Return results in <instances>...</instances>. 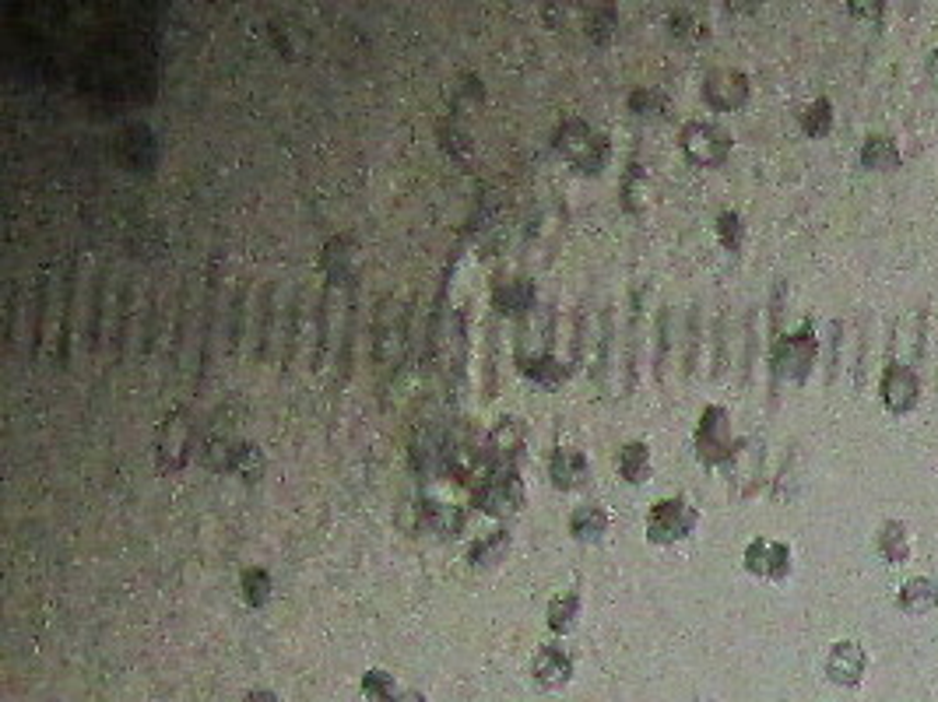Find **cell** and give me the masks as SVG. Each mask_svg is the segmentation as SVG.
Segmentation results:
<instances>
[{
  "label": "cell",
  "instance_id": "obj_36",
  "mask_svg": "<svg viewBox=\"0 0 938 702\" xmlns=\"http://www.w3.org/2000/svg\"><path fill=\"white\" fill-rule=\"evenodd\" d=\"M668 28H672V36L682 39V43H696L707 36V25H703L693 11H672V19H668Z\"/></svg>",
  "mask_w": 938,
  "mask_h": 702
},
{
  "label": "cell",
  "instance_id": "obj_4",
  "mask_svg": "<svg viewBox=\"0 0 938 702\" xmlns=\"http://www.w3.org/2000/svg\"><path fill=\"white\" fill-rule=\"evenodd\" d=\"M739 446V436H734V425H731V414L725 405H707L696 422L693 432V449H696V460L703 467H725L728 457L734 454Z\"/></svg>",
  "mask_w": 938,
  "mask_h": 702
},
{
  "label": "cell",
  "instance_id": "obj_13",
  "mask_svg": "<svg viewBox=\"0 0 938 702\" xmlns=\"http://www.w3.org/2000/svg\"><path fill=\"white\" fill-rule=\"evenodd\" d=\"M865 671H868V654L861 643L854 640H841L830 646L826 654V678L833 685H841V689H858V685L865 681Z\"/></svg>",
  "mask_w": 938,
  "mask_h": 702
},
{
  "label": "cell",
  "instance_id": "obj_7",
  "mask_svg": "<svg viewBox=\"0 0 938 702\" xmlns=\"http://www.w3.org/2000/svg\"><path fill=\"white\" fill-rule=\"evenodd\" d=\"M545 471H548L552 489L566 492V495L588 492V489H591V478H594L591 457L583 454L580 446H569V443L552 446V454H548V460H545Z\"/></svg>",
  "mask_w": 938,
  "mask_h": 702
},
{
  "label": "cell",
  "instance_id": "obj_8",
  "mask_svg": "<svg viewBox=\"0 0 938 702\" xmlns=\"http://www.w3.org/2000/svg\"><path fill=\"white\" fill-rule=\"evenodd\" d=\"M742 565H745V573L756 576V580L784 583L795 570V551H791V545L777 541V538H752L745 545Z\"/></svg>",
  "mask_w": 938,
  "mask_h": 702
},
{
  "label": "cell",
  "instance_id": "obj_34",
  "mask_svg": "<svg viewBox=\"0 0 938 702\" xmlns=\"http://www.w3.org/2000/svg\"><path fill=\"white\" fill-rule=\"evenodd\" d=\"M437 138H440V148H443V152L458 155V159H467V155H472V133H467L458 120H440Z\"/></svg>",
  "mask_w": 938,
  "mask_h": 702
},
{
  "label": "cell",
  "instance_id": "obj_23",
  "mask_svg": "<svg viewBox=\"0 0 938 702\" xmlns=\"http://www.w3.org/2000/svg\"><path fill=\"white\" fill-rule=\"evenodd\" d=\"M858 155H861V165L868 173H893L903 165L900 144L890 138V133H868Z\"/></svg>",
  "mask_w": 938,
  "mask_h": 702
},
{
  "label": "cell",
  "instance_id": "obj_20",
  "mask_svg": "<svg viewBox=\"0 0 938 702\" xmlns=\"http://www.w3.org/2000/svg\"><path fill=\"white\" fill-rule=\"evenodd\" d=\"M356 260H359V243L351 239V236H334V239L324 243V249H321V267H324V274H327V281H331V289H334V285H345V278L356 271Z\"/></svg>",
  "mask_w": 938,
  "mask_h": 702
},
{
  "label": "cell",
  "instance_id": "obj_18",
  "mask_svg": "<svg viewBox=\"0 0 938 702\" xmlns=\"http://www.w3.org/2000/svg\"><path fill=\"white\" fill-rule=\"evenodd\" d=\"M489 449L502 467H513V460H521L528 449V429L521 418H513V414L499 418L489 432Z\"/></svg>",
  "mask_w": 938,
  "mask_h": 702
},
{
  "label": "cell",
  "instance_id": "obj_14",
  "mask_svg": "<svg viewBox=\"0 0 938 702\" xmlns=\"http://www.w3.org/2000/svg\"><path fill=\"white\" fill-rule=\"evenodd\" d=\"M517 365H521L524 379L534 383V387L545 390V394H556V390H563L566 383H569V365L556 355V351H548V348L524 351V355L517 359Z\"/></svg>",
  "mask_w": 938,
  "mask_h": 702
},
{
  "label": "cell",
  "instance_id": "obj_12",
  "mask_svg": "<svg viewBox=\"0 0 938 702\" xmlns=\"http://www.w3.org/2000/svg\"><path fill=\"white\" fill-rule=\"evenodd\" d=\"M598 138H601L598 127L580 120V116H566V120H559L556 130H552V152H556L569 169H577V165L588 159Z\"/></svg>",
  "mask_w": 938,
  "mask_h": 702
},
{
  "label": "cell",
  "instance_id": "obj_37",
  "mask_svg": "<svg viewBox=\"0 0 938 702\" xmlns=\"http://www.w3.org/2000/svg\"><path fill=\"white\" fill-rule=\"evenodd\" d=\"M844 4H847V11L854 14V19L879 22L885 14V8H890V0H844Z\"/></svg>",
  "mask_w": 938,
  "mask_h": 702
},
{
  "label": "cell",
  "instance_id": "obj_41",
  "mask_svg": "<svg viewBox=\"0 0 938 702\" xmlns=\"http://www.w3.org/2000/svg\"><path fill=\"white\" fill-rule=\"evenodd\" d=\"M394 702H426V695L415 692V689H401V695H397Z\"/></svg>",
  "mask_w": 938,
  "mask_h": 702
},
{
  "label": "cell",
  "instance_id": "obj_9",
  "mask_svg": "<svg viewBox=\"0 0 938 702\" xmlns=\"http://www.w3.org/2000/svg\"><path fill=\"white\" fill-rule=\"evenodd\" d=\"M763 475H766V446H763L756 436L739 440L734 454H731L728 464H725V478H728V484L734 489V495L760 492Z\"/></svg>",
  "mask_w": 938,
  "mask_h": 702
},
{
  "label": "cell",
  "instance_id": "obj_28",
  "mask_svg": "<svg viewBox=\"0 0 938 702\" xmlns=\"http://www.w3.org/2000/svg\"><path fill=\"white\" fill-rule=\"evenodd\" d=\"M583 32L591 36V43L598 46H609L615 39L618 32V11L612 0H601V4H594L588 14H583Z\"/></svg>",
  "mask_w": 938,
  "mask_h": 702
},
{
  "label": "cell",
  "instance_id": "obj_11",
  "mask_svg": "<svg viewBox=\"0 0 938 702\" xmlns=\"http://www.w3.org/2000/svg\"><path fill=\"white\" fill-rule=\"evenodd\" d=\"M879 397L893 414H911L920 400V379L914 373V365H907V362L885 365L882 379H879Z\"/></svg>",
  "mask_w": 938,
  "mask_h": 702
},
{
  "label": "cell",
  "instance_id": "obj_40",
  "mask_svg": "<svg viewBox=\"0 0 938 702\" xmlns=\"http://www.w3.org/2000/svg\"><path fill=\"white\" fill-rule=\"evenodd\" d=\"M243 702H281L271 689H254V692H246L243 695Z\"/></svg>",
  "mask_w": 938,
  "mask_h": 702
},
{
  "label": "cell",
  "instance_id": "obj_29",
  "mask_svg": "<svg viewBox=\"0 0 938 702\" xmlns=\"http://www.w3.org/2000/svg\"><path fill=\"white\" fill-rule=\"evenodd\" d=\"M798 124H801V133H806V138L823 141L836 124V109H833L830 98H812V103L801 109Z\"/></svg>",
  "mask_w": 938,
  "mask_h": 702
},
{
  "label": "cell",
  "instance_id": "obj_5",
  "mask_svg": "<svg viewBox=\"0 0 938 702\" xmlns=\"http://www.w3.org/2000/svg\"><path fill=\"white\" fill-rule=\"evenodd\" d=\"M472 503L482 516H489V520H510L513 513L524 510V481L517 478L513 467H502L499 475H489L475 484Z\"/></svg>",
  "mask_w": 938,
  "mask_h": 702
},
{
  "label": "cell",
  "instance_id": "obj_32",
  "mask_svg": "<svg viewBox=\"0 0 938 702\" xmlns=\"http://www.w3.org/2000/svg\"><path fill=\"white\" fill-rule=\"evenodd\" d=\"M401 695V685L391 671H383V667H370V671L362 675V699L370 702H394Z\"/></svg>",
  "mask_w": 938,
  "mask_h": 702
},
{
  "label": "cell",
  "instance_id": "obj_1",
  "mask_svg": "<svg viewBox=\"0 0 938 702\" xmlns=\"http://www.w3.org/2000/svg\"><path fill=\"white\" fill-rule=\"evenodd\" d=\"M699 527V510L685 495H664L658 503H650L644 538L655 548H675L690 541Z\"/></svg>",
  "mask_w": 938,
  "mask_h": 702
},
{
  "label": "cell",
  "instance_id": "obj_35",
  "mask_svg": "<svg viewBox=\"0 0 938 702\" xmlns=\"http://www.w3.org/2000/svg\"><path fill=\"white\" fill-rule=\"evenodd\" d=\"M612 165V138L605 130H601V138L594 141V148L588 152V159H583L580 165L574 173H580V176H601Z\"/></svg>",
  "mask_w": 938,
  "mask_h": 702
},
{
  "label": "cell",
  "instance_id": "obj_30",
  "mask_svg": "<svg viewBox=\"0 0 938 702\" xmlns=\"http://www.w3.org/2000/svg\"><path fill=\"white\" fill-rule=\"evenodd\" d=\"M626 109L633 116H640V120H655V116L668 109V92L655 85H636L626 98Z\"/></svg>",
  "mask_w": 938,
  "mask_h": 702
},
{
  "label": "cell",
  "instance_id": "obj_27",
  "mask_svg": "<svg viewBox=\"0 0 938 702\" xmlns=\"http://www.w3.org/2000/svg\"><path fill=\"white\" fill-rule=\"evenodd\" d=\"M229 475H236L243 484H257V481L267 475V454H264V446L254 443V440L236 443V457H232Z\"/></svg>",
  "mask_w": 938,
  "mask_h": 702
},
{
  "label": "cell",
  "instance_id": "obj_10",
  "mask_svg": "<svg viewBox=\"0 0 938 702\" xmlns=\"http://www.w3.org/2000/svg\"><path fill=\"white\" fill-rule=\"evenodd\" d=\"M577 675V660H574V650L563 646V643H542L534 650L531 657V678L539 689L545 692H559L566 689L569 681Z\"/></svg>",
  "mask_w": 938,
  "mask_h": 702
},
{
  "label": "cell",
  "instance_id": "obj_16",
  "mask_svg": "<svg viewBox=\"0 0 938 702\" xmlns=\"http://www.w3.org/2000/svg\"><path fill=\"white\" fill-rule=\"evenodd\" d=\"M615 475L633 489H640L655 478V449L647 440H626L615 449Z\"/></svg>",
  "mask_w": 938,
  "mask_h": 702
},
{
  "label": "cell",
  "instance_id": "obj_25",
  "mask_svg": "<svg viewBox=\"0 0 938 702\" xmlns=\"http://www.w3.org/2000/svg\"><path fill=\"white\" fill-rule=\"evenodd\" d=\"M647 194H650V173L640 162H629L626 173H623V183H618V204H623L629 214H644Z\"/></svg>",
  "mask_w": 938,
  "mask_h": 702
},
{
  "label": "cell",
  "instance_id": "obj_17",
  "mask_svg": "<svg viewBox=\"0 0 938 702\" xmlns=\"http://www.w3.org/2000/svg\"><path fill=\"white\" fill-rule=\"evenodd\" d=\"M566 530H569V538H574L577 545L594 548V545H601V541L609 538V530H612V513H609L605 506H601V503H580L574 513H569Z\"/></svg>",
  "mask_w": 938,
  "mask_h": 702
},
{
  "label": "cell",
  "instance_id": "obj_19",
  "mask_svg": "<svg viewBox=\"0 0 938 702\" xmlns=\"http://www.w3.org/2000/svg\"><path fill=\"white\" fill-rule=\"evenodd\" d=\"M493 306L499 316H524L534 306V281L524 274H507L493 285Z\"/></svg>",
  "mask_w": 938,
  "mask_h": 702
},
{
  "label": "cell",
  "instance_id": "obj_42",
  "mask_svg": "<svg viewBox=\"0 0 938 702\" xmlns=\"http://www.w3.org/2000/svg\"><path fill=\"white\" fill-rule=\"evenodd\" d=\"M931 71L938 74V46H935V54H931Z\"/></svg>",
  "mask_w": 938,
  "mask_h": 702
},
{
  "label": "cell",
  "instance_id": "obj_22",
  "mask_svg": "<svg viewBox=\"0 0 938 702\" xmlns=\"http://www.w3.org/2000/svg\"><path fill=\"white\" fill-rule=\"evenodd\" d=\"M896 608L903 615H928L938 608V580L935 576H911L896 590Z\"/></svg>",
  "mask_w": 938,
  "mask_h": 702
},
{
  "label": "cell",
  "instance_id": "obj_31",
  "mask_svg": "<svg viewBox=\"0 0 938 702\" xmlns=\"http://www.w3.org/2000/svg\"><path fill=\"white\" fill-rule=\"evenodd\" d=\"M714 236H717V243L728 249V254H742V246H745V219H742V211H720L717 219H714Z\"/></svg>",
  "mask_w": 938,
  "mask_h": 702
},
{
  "label": "cell",
  "instance_id": "obj_21",
  "mask_svg": "<svg viewBox=\"0 0 938 702\" xmlns=\"http://www.w3.org/2000/svg\"><path fill=\"white\" fill-rule=\"evenodd\" d=\"M580 618H583V597H580V590H563V594L552 597L548 608H545V625H548V632H552L556 640L569 636V632L580 625Z\"/></svg>",
  "mask_w": 938,
  "mask_h": 702
},
{
  "label": "cell",
  "instance_id": "obj_26",
  "mask_svg": "<svg viewBox=\"0 0 938 702\" xmlns=\"http://www.w3.org/2000/svg\"><path fill=\"white\" fill-rule=\"evenodd\" d=\"M240 594L246 600V608H254V611L271 605V597H275L271 570H267V565H246V570L240 573Z\"/></svg>",
  "mask_w": 938,
  "mask_h": 702
},
{
  "label": "cell",
  "instance_id": "obj_15",
  "mask_svg": "<svg viewBox=\"0 0 938 702\" xmlns=\"http://www.w3.org/2000/svg\"><path fill=\"white\" fill-rule=\"evenodd\" d=\"M510 548H513V530L510 527H493V530L478 534V538L467 545L464 562L472 565L475 573H489V570H499V565L507 562Z\"/></svg>",
  "mask_w": 938,
  "mask_h": 702
},
{
  "label": "cell",
  "instance_id": "obj_3",
  "mask_svg": "<svg viewBox=\"0 0 938 702\" xmlns=\"http://www.w3.org/2000/svg\"><path fill=\"white\" fill-rule=\"evenodd\" d=\"M819 362V338L812 324H801L798 330L777 338L774 351H769V370L784 383H806Z\"/></svg>",
  "mask_w": 938,
  "mask_h": 702
},
{
  "label": "cell",
  "instance_id": "obj_24",
  "mask_svg": "<svg viewBox=\"0 0 938 702\" xmlns=\"http://www.w3.org/2000/svg\"><path fill=\"white\" fill-rule=\"evenodd\" d=\"M876 551L890 562V565H903L911 559V530L903 520H882L876 530Z\"/></svg>",
  "mask_w": 938,
  "mask_h": 702
},
{
  "label": "cell",
  "instance_id": "obj_38",
  "mask_svg": "<svg viewBox=\"0 0 938 702\" xmlns=\"http://www.w3.org/2000/svg\"><path fill=\"white\" fill-rule=\"evenodd\" d=\"M574 11H577V8H574V0H552V4L545 8L548 25H552V28L569 25V14H574Z\"/></svg>",
  "mask_w": 938,
  "mask_h": 702
},
{
  "label": "cell",
  "instance_id": "obj_2",
  "mask_svg": "<svg viewBox=\"0 0 938 702\" xmlns=\"http://www.w3.org/2000/svg\"><path fill=\"white\" fill-rule=\"evenodd\" d=\"M679 152L696 169H720L734 152V138L717 120H685L679 130Z\"/></svg>",
  "mask_w": 938,
  "mask_h": 702
},
{
  "label": "cell",
  "instance_id": "obj_39",
  "mask_svg": "<svg viewBox=\"0 0 938 702\" xmlns=\"http://www.w3.org/2000/svg\"><path fill=\"white\" fill-rule=\"evenodd\" d=\"M725 8L731 14H756L763 8V0H725Z\"/></svg>",
  "mask_w": 938,
  "mask_h": 702
},
{
  "label": "cell",
  "instance_id": "obj_33",
  "mask_svg": "<svg viewBox=\"0 0 938 702\" xmlns=\"http://www.w3.org/2000/svg\"><path fill=\"white\" fill-rule=\"evenodd\" d=\"M232 457H236V443H229L219 432L205 436V443H200V460H205L208 471H229Z\"/></svg>",
  "mask_w": 938,
  "mask_h": 702
},
{
  "label": "cell",
  "instance_id": "obj_6",
  "mask_svg": "<svg viewBox=\"0 0 938 702\" xmlns=\"http://www.w3.org/2000/svg\"><path fill=\"white\" fill-rule=\"evenodd\" d=\"M699 95L714 113H739L752 98V81L739 67H714V71L703 78Z\"/></svg>",
  "mask_w": 938,
  "mask_h": 702
}]
</instances>
